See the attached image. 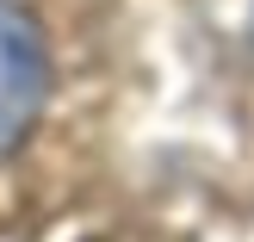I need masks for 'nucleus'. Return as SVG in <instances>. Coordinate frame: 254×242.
I'll return each instance as SVG.
<instances>
[{"label": "nucleus", "instance_id": "nucleus-1", "mask_svg": "<svg viewBox=\"0 0 254 242\" xmlns=\"http://www.w3.org/2000/svg\"><path fill=\"white\" fill-rule=\"evenodd\" d=\"M50 93V56H44V37L25 12L0 6V156L31 137L37 112H44Z\"/></svg>", "mask_w": 254, "mask_h": 242}]
</instances>
